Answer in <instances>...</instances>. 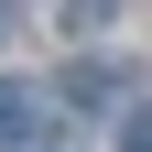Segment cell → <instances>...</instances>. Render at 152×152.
I'll return each instance as SVG.
<instances>
[{
    "instance_id": "6da1fadb",
    "label": "cell",
    "mask_w": 152,
    "mask_h": 152,
    "mask_svg": "<svg viewBox=\"0 0 152 152\" xmlns=\"http://www.w3.org/2000/svg\"><path fill=\"white\" fill-rule=\"evenodd\" d=\"M33 130H44V87L33 76H0V152H22Z\"/></svg>"
},
{
    "instance_id": "7a4b0ae2",
    "label": "cell",
    "mask_w": 152,
    "mask_h": 152,
    "mask_svg": "<svg viewBox=\"0 0 152 152\" xmlns=\"http://www.w3.org/2000/svg\"><path fill=\"white\" fill-rule=\"evenodd\" d=\"M65 98H76V109H109L120 76H109V65H65Z\"/></svg>"
},
{
    "instance_id": "3957f363",
    "label": "cell",
    "mask_w": 152,
    "mask_h": 152,
    "mask_svg": "<svg viewBox=\"0 0 152 152\" xmlns=\"http://www.w3.org/2000/svg\"><path fill=\"white\" fill-rule=\"evenodd\" d=\"M109 11H120V0H65V33H98Z\"/></svg>"
},
{
    "instance_id": "277c9868",
    "label": "cell",
    "mask_w": 152,
    "mask_h": 152,
    "mask_svg": "<svg viewBox=\"0 0 152 152\" xmlns=\"http://www.w3.org/2000/svg\"><path fill=\"white\" fill-rule=\"evenodd\" d=\"M120 152H152V98H141V109L120 120Z\"/></svg>"
},
{
    "instance_id": "5b68a950",
    "label": "cell",
    "mask_w": 152,
    "mask_h": 152,
    "mask_svg": "<svg viewBox=\"0 0 152 152\" xmlns=\"http://www.w3.org/2000/svg\"><path fill=\"white\" fill-rule=\"evenodd\" d=\"M11 22H22V0H0V44H11Z\"/></svg>"
}]
</instances>
